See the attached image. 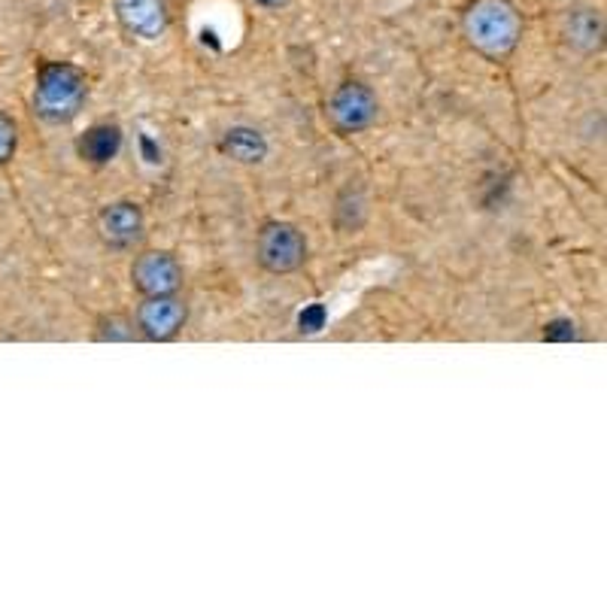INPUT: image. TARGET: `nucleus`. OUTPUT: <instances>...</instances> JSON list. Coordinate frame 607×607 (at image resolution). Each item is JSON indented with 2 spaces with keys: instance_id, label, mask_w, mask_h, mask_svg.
<instances>
[{
  "instance_id": "1",
  "label": "nucleus",
  "mask_w": 607,
  "mask_h": 607,
  "mask_svg": "<svg viewBox=\"0 0 607 607\" xmlns=\"http://www.w3.org/2000/svg\"><path fill=\"white\" fill-rule=\"evenodd\" d=\"M525 21L514 0H471L462 12V34L486 61H507L522 43Z\"/></svg>"
},
{
  "instance_id": "2",
  "label": "nucleus",
  "mask_w": 607,
  "mask_h": 607,
  "mask_svg": "<svg viewBox=\"0 0 607 607\" xmlns=\"http://www.w3.org/2000/svg\"><path fill=\"white\" fill-rule=\"evenodd\" d=\"M88 101L85 73L70 61H43L36 68L34 116L46 125H70Z\"/></svg>"
},
{
  "instance_id": "3",
  "label": "nucleus",
  "mask_w": 607,
  "mask_h": 607,
  "mask_svg": "<svg viewBox=\"0 0 607 607\" xmlns=\"http://www.w3.org/2000/svg\"><path fill=\"white\" fill-rule=\"evenodd\" d=\"M307 258H310L307 234L295 222L268 219L255 231V262L262 264V271L273 273V277L298 273L307 264Z\"/></svg>"
},
{
  "instance_id": "4",
  "label": "nucleus",
  "mask_w": 607,
  "mask_h": 607,
  "mask_svg": "<svg viewBox=\"0 0 607 607\" xmlns=\"http://www.w3.org/2000/svg\"><path fill=\"white\" fill-rule=\"evenodd\" d=\"M325 118L340 137H355L380 122V98L361 79H344L325 101Z\"/></svg>"
},
{
  "instance_id": "5",
  "label": "nucleus",
  "mask_w": 607,
  "mask_h": 607,
  "mask_svg": "<svg viewBox=\"0 0 607 607\" xmlns=\"http://www.w3.org/2000/svg\"><path fill=\"white\" fill-rule=\"evenodd\" d=\"M137 337L146 344H170L186 331L189 304L180 292L176 295H146L134 310Z\"/></svg>"
},
{
  "instance_id": "6",
  "label": "nucleus",
  "mask_w": 607,
  "mask_h": 607,
  "mask_svg": "<svg viewBox=\"0 0 607 607\" xmlns=\"http://www.w3.org/2000/svg\"><path fill=\"white\" fill-rule=\"evenodd\" d=\"M98 237L109 253H137L146 243V213L131 198H118L101 206L98 213Z\"/></svg>"
},
{
  "instance_id": "7",
  "label": "nucleus",
  "mask_w": 607,
  "mask_h": 607,
  "mask_svg": "<svg viewBox=\"0 0 607 607\" xmlns=\"http://www.w3.org/2000/svg\"><path fill=\"white\" fill-rule=\"evenodd\" d=\"M186 271L170 249H137L131 262V286L140 298L146 295H176L182 292Z\"/></svg>"
},
{
  "instance_id": "8",
  "label": "nucleus",
  "mask_w": 607,
  "mask_h": 607,
  "mask_svg": "<svg viewBox=\"0 0 607 607\" xmlns=\"http://www.w3.org/2000/svg\"><path fill=\"white\" fill-rule=\"evenodd\" d=\"M118 25L134 40L158 43L167 34V6L165 0H113Z\"/></svg>"
},
{
  "instance_id": "9",
  "label": "nucleus",
  "mask_w": 607,
  "mask_h": 607,
  "mask_svg": "<svg viewBox=\"0 0 607 607\" xmlns=\"http://www.w3.org/2000/svg\"><path fill=\"white\" fill-rule=\"evenodd\" d=\"M562 36L580 55L604 49V12L598 6H571L562 19Z\"/></svg>"
},
{
  "instance_id": "10",
  "label": "nucleus",
  "mask_w": 607,
  "mask_h": 607,
  "mask_svg": "<svg viewBox=\"0 0 607 607\" xmlns=\"http://www.w3.org/2000/svg\"><path fill=\"white\" fill-rule=\"evenodd\" d=\"M125 150V131L116 122H94L79 134L77 155L88 167H107Z\"/></svg>"
},
{
  "instance_id": "11",
  "label": "nucleus",
  "mask_w": 607,
  "mask_h": 607,
  "mask_svg": "<svg viewBox=\"0 0 607 607\" xmlns=\"http://www.w3.org/2000/svg\"><path fill=\"white\" fill-rule=\"evenodd\" d=\"M219 152L225 155V158L237 161V165H262L264 158H268L271 146H268V137L262 134L253 125H231V128H225V134L219 137Z\"/></svg>"
},
{
  "instance_id": "12",
  "label": "nucleus",
  "mask_w": 607,
  "mask_h": 607,
  "mask_svg": "<svg viewBox=\"0 0 607 607\" xmlns=\"http://www.w3.org/2000/svg\"><path fill=\"white\" fill-rule=\"evenodd\" d=\"M137 337V325L134 316L125 313H103L94 322V340L101 344H128V340Z\"/></svg>"
},
{
  "instance_id": "13",
  "label": "nucleus",
  "mask_w": 607,
  "mask_h": 607,
  "mask_svg": "<svg viewBox=\"0 0 607 607\" xmlns=\"http://www.w3.org/2000/svg\"><path fill=\"white\" fill-rule=\"evenodd\" d=\"M19 150V122L0 109V167L10 165Z\"/></svg>"
},
{
  "instance_id": "14",
  "label": "nucleus",
  "mask_w": 607,
  "mask_h": 607,
  "mask_svg": "<svg viewBox=\"0 0 607 607\" xmlns=\"http://www.w3.org/2000/svg\"><path fill=\"white\" fill-rule=\"evenodd\" d=\"M255 6H262V10H283L288 0H253Z\"/></svg>"
}]
</instances>
